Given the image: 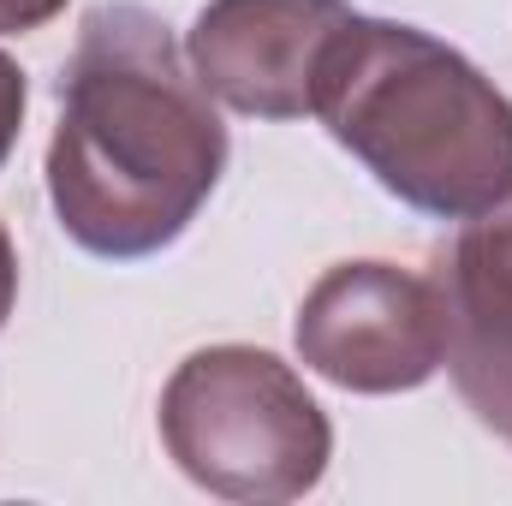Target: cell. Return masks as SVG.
<instances>
[{
  "mask_svg": "<svg viewBox=\"0 0 512 506\" xmlns=\"http://www.w3.org/2000/svg\"><path fill=\"white\" fill-rule=\"evenodd\" d=\"M429 280L441 298L447 376L477 423L512 447V197L459 221Z\"/></svg>",
  "mask_w": 512,
  "mask_h": 506,
  "instance_id": "8992f818",
  "label": "cell"
},
{
  "mask_svg": "<svg viewBox=\"0 0 512 506\" xmlns=\"http://www.w3.org/2000/svg\"><path fill=\"white\" fill-rule=\"evenodd\" d=\"M12 304H18V251H12V239H6V227H0V328H6V316H12Z\"/></svg>",
  "mask_w": 512,
  "mask_h": 506,
  "instance_id": "9c48e42d",
  "label": "cell"
},
{
  "mask_svg": "<svg viewBox=\"0 0 512 506\" xmlns=\"http://www.w3.org/2000/svg\"><path fill=\"white\" fill-rule=\"evenodd\" d=\"M346 24V0H209L185 36V60L221 108L304 120L316 114L322 66Z\"/></svg>",
  "mask_w": 512,
  "mask_h": 506,
  "instance_id": "5b68a950",
  "label": "cell"
},
{
  "mask_svg": "<svg viewBox=\"0 0 512 506\" xmlns=\"http://www.w3.org/2000/svg\"><path fill=\"white\" fill-rule=\"evenodd\" d=\"M304 370L346 393H411L447 364L441 298L429 274L399 262H334L298 304Z\"/></svg>",
  "mask_w": 512,
  "mask_h": 506,
  "instance_id": "277c9868",
  "label": "cell"
},
{
  "mask_svg": "<svg viewBox=\"0 0 512 506\" xmlns=\"http://www.w3.org/2000/svg\"><path fill=\"white\" fill-rule=\"evenodd\" d=\"M167 459L221 501H298L334 459V423L304 376L262 346H203L161 387Z\"/></svg>",
  "mask_w": 512,
  "mask_h": 506,
  "instance_id": "3957f363",
  "label": "cell"
},
{
  "mask_svg": "<svg viewBox=\"0 0 512 506\" xmlns=\"http://www.w3.org/2000/svg\"><path fill=\"white\" fill-rule=\"evenodd\" d=\"M221 173L227 126L167 18L137 0L90 6L48 137L60 233L108 262L155 256L203 215Z\"/></svg>",
  "mask_w": 512,
  "mask_h": 506,
  "instance_id": "6da1fadb",
  "label": "cell"
},
{
  "mask_svg": "<svg viewBox=\"0 0 512 506\" xmlns=\"http://www.w3.org/2000/svg\"><path fill=\"white\" fill-rule=\"evenodd\" d=\"M316 120L417 215L471 221L512 197L507 90L417 24L352 12L322 66Z\"/></svg>",
  "mask_w": 512,
  "mask_h": 506,
  "instance_id": "7a4b0ae2",
  "label": "cell"
},
{
  "mask_svg": "<svg viewBox=\"0 0 512 506\" xmlns=\"http://www.w3.org/2000/svg\"><path fill=\"white\" fill-rule=\"evenodd\" d=\"M66 12V0H0V36H24V30H42Z\"/></svg>",
  "mask_w": 512,
  "mask_h": 506,
  "instance_id": "ba28073f",
  "label": "cell"
},
{
  "mask_svg": "<svg viewBox=\"0 0 512 506\" xmlns=\"http://www.w3.org/2000/svg\"><path fill=\"white\" fill-rule=\"evenodd\" d=\"M24 108H30V84H24V72H18V60L0 48V167H6V155L18 149V131H24Z\"/></svg>",
  "mask_w": 512,
  "mask_h": 506,
  "instance_id": "52a82bcc",
  "label": "cell"
}]
</instances>
